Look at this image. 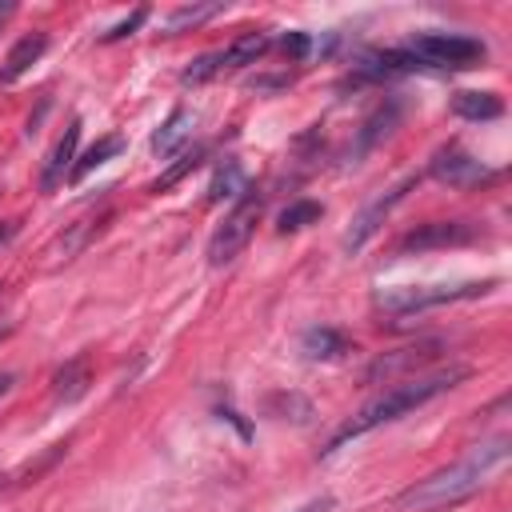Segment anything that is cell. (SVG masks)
Returning a JSON list of instances; mask_svg holds the SVG:
<instances>
[{
    "label": "cell",
    "instance_id": "obj_1",
    "mask_svg": "<svg viewBox=\"0 0 512 512\" xmlns=\"http://www.w3.org/2000/svg\"><path fill=\"white\" fill-rule=\"evenodd\" d=\"M508 452H512L508 432H500V436H492V440H480V444H472L460 460H452V464L428 472L424 480L408 484V488L396 496V508H400V512H444V508H456V504L472 500V496L488 484V476H492L496 468L508 464Z\"/></svg>",
    "mask_w": 512,
    "mask_h": 512
},
{
    "label": "cell",
    "instance_id": "obj_2",
    "mask_svg": "<svg viewBox=\"0 0 512 512\" xmlns=\"http://www.w3.org/2000/svg\"><path fill=\"white\" fill-rule=\"evenodd\" d=\"M464 376H468V368H464V364H452V368H432V372H420V376L396 380L392 388H384L380 396H372L360 412H352V416L332 432V440H328L324 456H332L336 448H344L348 440H356V436H364V432H372V428H380V424H392V420L408 416L412 408H420V404L436 400L440 392L456 388Z\"/></svg>",
    "mask_w": 512,
    "mask_h": 512
},
{
    "label": "cell",
    "instance_id": "obj_3",
    "mask_svg": "<svg viewBox=\"0 0 512 512\" xmlns=\"http://www.w3.org/2000/svg\"><path fill=\"white\" fill-rule=\"evenodd\" d=\"M488 288H496V280H464V284H408V288H388L376 296V308H384L388 316H412V312H428L440 304H456V300H476Z\"/></svg>",
    "mask_w": 512,
    "mask_h": 512
},
{
    "label": "cell",
    "instance_id": "obj_4",
    "mask_svg": "<svg viewBox=\"0 0 512 512\" xmlns=\"http://www.w3.org/2000/svg\"><path fill=\"white\" fill-rule=\"evenodd\" d=\"M404 48L416 56L420 68H448V72L476 68V64H484V56H488L484 40L464 36V32H416Z\"/></svg>",
    "mask_w": 512,
    "mask_h": 512
},
{
    "label": "cell",
    "instance_id": "obj_5",
    "mask_svg": "<svg viewBox=\"0 0 512 512\" xmlns=\"http://www.w3.org/2000/svg\"><path fill=\"white\" fill-rule=\"evenodd\" d=\"M260 212H264V196H260L256 188H248V192L236 200V208L224 216V224H220V228L208 236L204 256H208V264H212V268L232 264V260H236V256L248 248V240H252V232H256Z\"/></svg>",
    "mask_w": 512,
    "mask_h": 512
},
{
    "label": "cell",
    "instance_id": "obj_6",
    "mask_svg": "<svg viewBox=\"0 0 512 512\" xmlns=\"http://www.w3.org/2000/svg\"><path fill=\"white\" fill-rule=\"evenodd\" d=\"M268 32L264 28H244L240 36H232L224 48H216V52H204V56H196L184 72H180V80L184 84H204V80H216L220 72H232V68H244V64H256L264 52H268Z\"/></svg>",
    "mask_w": 512,
    "mask_h": 512
},
{
    "label": "cell",
    "instance_id": "obj_7",
    "mask_svg": "<svg viewBox=\"0 0 512 512\" xmlns=\"http://www.w3.org/2000/svg\"><path fill=\"white\" fill-rule=\"evenodd\" d=\"M484 240V228L476 220H428L416 224L412 232H404L396 240V256H420V252H436V248H464Z\"/></svg>",
    "mask_w": 512,
    "mask_h": 512
},
{
    "label": "cell",
    "instance_id": "obj_8",
    "mask_svg": "<svg viewBox=\"0 0 512 512\" xmlns=\"http://www.w3.org/2000/svg\"><path fill=\"white\" fill-rule=\"evenodd\" d=\"M428 176L440 180L444 188H460V192H468V188H480V184L496 180V168H488L484 160H476V156L464 152L460 144H444V148L432 152V160H428Z\"/></svg>",
    "mask_w": 512,
    "mask_h": 512
},
{
    "label": "cell",
    "instance_id": "obj_9",
    "mask_svg": "<svg viewBox=\"0 0 512 512\" xmlns=\"http://www.w3.org/2000/svg\"><path fill=\"white\" fill-rule=\"evenodd\" d=\"M436 356H440V340H420V344H408V348H396V352L376 356V360L368 364L364 380H368V384H396L400 376L408 380V372L420 376Z\"/></svg>",
    "mask_w": 512,
    "mask_h": 512
},
{
    "label": "cell",
    "instance_id": "obj_10",
    "mask_svg": "<svg viewBox=\"0 0 512 512\" xmlns=\"http://www.w3.org/2000/svg\"><path fill=\"white\" fill-rule=\"evenodd\" d=\"M416 180H420V176L412 172V176H404L400 184H392L388 192H380V196H376V200H372V204L352 220V228H348V236H344V248H348V252H360V248L368 244V236L384 224V216H388V212L408 196V188H416Z\"/></svg>",
    "mask_w": 512,
    "mask_h": 512
},
{
    "label": "cell",
    "instance_id": "obj_11",
    "mask_svg": "<svg viewBox=\"0 0 512 512\" xmlns=\"http://www.w3.org/2000/svg\"><path fill=\"white\" fill-rule=\"evenodd\" d=\"M76 144H80V120L72 116L68 128L60 132V140L52 144L44 168H40V192H44V196L56 192V188L68 180V172H72V164H76Z\"/></svg>",
    "mask_w": 512,
    "mask_h": 512
},
{
    "label": "cell",
    "instance_id": "obj_12",
    "mask_svg": "<svg viewBox=\"0 0 512 512\" xmlns=\"http://www.w3.org/2000/svg\"><path fill=\"white\" fill-rule=\"evenodd\" d=\"M192 128H196L192 108H172V112H168V120H164V124L152 132V156L168 160V156L184 152V144L192 140Z\"/></svg>",
    "mask_w": 512,
    "mask_h": 512
},
{
    "label": "cell",
    "instance_id": "obj_13",
    "mask_svg": "<svg viewBox=\"0 0 512 512\" xmlns=\"http://www.w3.org/2000/svg\"><path fill=\"white\" fill-rule=\"evenodd\" d=\"M88 388H92V364H88V356L64 360L56 368V376H52V400L56 404H76L80 396H88Z\"/></svg>",
    "mask_w": 512,
    "mask_h": 512
},
{
    "label": "cell",
    "instance_id": "obj_14",
    "mask_svg": "<svg viewBox=\"0 0 512 512\" xmlns=\"http://www.w3.org/2000/svg\"><path fill=\"white\" fill-rule=\"evenodd\" d=\"M48 52V32H28L12 44V52L0 64V84H16L32 64H40V56Z\"/></svg>",
    "mask_w": 512,
    "mask_h": 512
},
{
    "label": "cell",
    "instance_id": "obj_15",
    "mask_svg": "<svg viewBox=\"0 0 512 512\" xmlns=\"http://www.w3.org/2000/svg\"><path fill=\"white\" fill-rule=\"evenodd\" d=\"M248 192V172L240 160H220L212 180H208V204H220V200H240Z\"/></svg>",
    "mask_w": 512,
    "mask_h": 512
},
{
    "label": "cell",
    "instance_id": "obj_16",
    "mask_svg": "<svg viewBox=\"0 0 512 512\" xmlns=\"http://www.w3.org/2000/svg\"><path fill=\"white\" fill-rule=\"evenodd\" d=\"M300 352L308 360H340L344 352H352V340L340 328H308L300 336Z\"/></svg>",
    "mask_w": 512,
    "mask_h": 512
},
{
    "label": "cell",
    "instance_id": "obj_17",
    "mask_svg": "<svg viewBox=\"0 0 512 512\" xmlns=\"http://www.w3.org/2000/svg\"><path fill=\"white\" fill-rule=\"evenodd\" d=\"M224 4L220 0H208V4H180L164 16V36H180V32H192L200 24H208L212 16H220Z\"/></svg>",
    "mask_w": 512,
    "mask_h": 512
},
{
    "label": "cell",
    "instance_id": "obj_18",
    "mask_svg": "<svg viewBox=\"0 0 512 512\" xmlns=\"http://www.w3.org/2000/svg\"><path fill=\"white\" fill-rule=\"evenodd\" d=\"M452 112L464 116V120H496V116H504V100L496 92H472V88H464V92L452 96Z\"/></svg>",
    "mask_w": 512,
    "mask_h": 512
},
{
    "label": "cell",
    "instance_id": "obj_19",
    "mask_svg": "<svg viewBox=\"0 0 512 512\" xmlns=\"http://www.w3.org/2000/svg\"><path fill=\"white\" fill-rule=\"evenodd\" d=\"M120 152H124V136H116V132H112V136H100L84 156H76V164H72V172H68V184H80L88 172H96L100 164H108V160L120 156Z\"/></svg>",
    "mask_w": 512,
    "mask_h": 512
},
{
    "label": "cell",
    "instance_id": "obj_20",
    "mask_svg": "<svg viewBox=\"0 0 512 512\" xmlns=\"http://www.w3.org/2000/svg\"><path fill=\"white\" fill-rule=\"evenodd\" d=\"M320 216H324V204H320V200H292L288 208H280V216H276V232H280V236L300 232V228L316 224Z\"/></svg>",
    "mask_w": 512,
    "mask_h": 512
},
{
    "label": "cell",
    "instance_id": "obj_21",
    "mask_svg": "<svg viewBox=\"0 0 512 512\" xmlns=\"http://www.w3.org/2000/svg\"><path fill=\"white\" fill-rule=\"evenodd\" d=\"M200 164H204V148H192V152H180V160H176V164H168V168H164V176H156V180L148 184V192H156V196H160V192H168V188H176V184H180V180H184L188 172H196Z\"/></svg>",
    "mask_w": 512,
    "mask_h": 512
},
{
    "label": "cell",
    "instance_id": "obj_22",
    "mask_svg": "<svg viewBox=\"0 0 512 512\" xmlns=\"http://www.w3.org/2000/svg\"><path fill=\"white\" fill-rule=\"evenodd\" d=\"M144 20H148V8H136V12L128 16V20H120L116 28H108V32L100 36V40H104V44H112V40H124V36H132V32H136V28L144 24Z\"/></svg>",
    "mask_w": 512,
    "mask_h": 512
},
{
    "label": "cell",
    "instance_id": "obj_23",
    "mask_svg": "<svg viewBox=\"0 0 512 512\" xmlns=\"http://www.w3.org/2000/svg\"><path fill=\"white\" fill-rule=\"evenodd\" d=\"M280 52H284L288 60H304V56L312 52V36H308V32H288V36L280 40Z\"/></svg>",
    "mask_w": 512,
    "mask_h": 512
},
{
    "label": "cell",
    "instance_id": "obj_24",
    "mask_svg": "<svg viewBox=\"0 0 512 512\" xmlns=\"http://www.w3.org/2000/svg\"><path fill=\"white\" fill-rule=\"evenodd\" d=\"M332 504H336L332 496H320V500H308V504H304V508H296V512H332Z\"/></svg>",
    "mask_w": 512,
    "mask_h": 512
},
{
    "label": "cell",
    "instance_id": "obj_25",
    "mask_svg": "<svg viewBox=\"0 0 512 512\" xmlns=\"http://www.w3.org/2000/svg\"><path fill=\"white\" fill-rule=\"evenodd\" d=\"M16 236V220H0V244H8Z\"/></svg>",
    "mask_w": 512,
    "mask_h": 512
},
{
    "label": "cell",
    "instance_id": "obj_26",
    "mask_svg": "<svg viewBox=\"0 0 512 512\" xmlns=\"http://www.w3.org/2000/svg\"><path fill=\"white\" fill-rule=\"evenodd\" d=\"M12 12H16V4H12V0H4V4H0V28H4V20H8Z\"/></svg>",
    "mask_w": 512,
    "mask_h": 512
},
{
    "label": "cell",
    "instance_id": "obj_27",
    "mask_svg": "<svg viewBox=\"0 0 512 512\" xmlns=\"http://www.w3.org/2000/svg\"><path fill=\"white\" fill-rule=\"evenodd\" d=\"M12 328H16V320H12V316H0V340H4Z\"/></svg>",
    "mask_w": 512,
    "mask_h": 512
},
{
    "label": "cell",
    "instance_id": "obj_28",
    "mask_svg": "<svg viewBox=\"0 0 512 512\" xmlns=\"http://www.w3.org/2000/svg\"><path fill=\"white\" fill-rule=\"evenodd\" d=\"M4 480H8V476H4V472H0V484H4Z\"/></svg>",
    "mask_w": 512,
    "mask_h": 512
}]
</instances>
